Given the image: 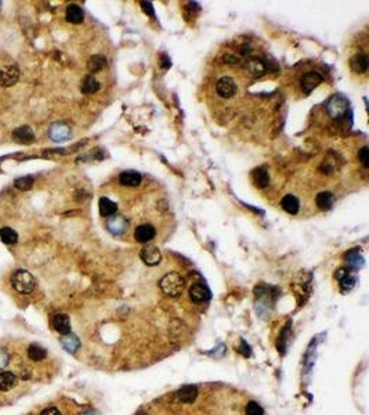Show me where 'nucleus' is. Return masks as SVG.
I'll list each match as a JSON object with an SVG mask.
<instances>
[{
	"label": "nucleus",
	"mask_w": 369,
	"mask_h": 415,
	"mask_svg": "<svg viewBox=\"0 0 369 415\" xmlns=\"http://www.w3.org/2000/svg\"><path fill=\"white\" fill-rule=\"evenodd\" d=\"M11 285L19 293H31L36 287V280L27 270H17L11 275Z\"/></svg>",
	"instance_id": "f257e3e1"
},
{
	"label": "nucleus",
	"mask_w": 369,
	"mask_h": 415,
	"mask_svg": "<svg viewBox=\"0 0 369 415\" xmlns=\"http://www.w3.org/2000/svg\"><path fill=\"white\" fill-rule=\"evenodd\" d=\"M159 287L169 297H177L184 288V279L177 273H169L162 277Z\"/></svg>",
	"instance_id": "f03ea898"
},
{
	"label": "nucleus",
	"mask_w": 369,
	"mask_h": 415,
	"mask_svg": "<svg viewBox=\"0 0 369 415\" xmlns=\"http://www.w3.org/2000/svg\"><path fill=\"white\" fill-rule=\"evenodd\" d=\"M348 105H350V103L346 97L342 94H335L326 104V112L333 119L343 118L348 111Z\"/></svg>",
	"instance_id": "7ed1b4c3"
},
{
	"label": "nucleus",
	"mask_w": 369,
	"mask_h": 415,
	"mask_svg": "<svg viewBox=\"0 0 369 415\" xmlns=\"http://www.w3.org/2000/svg\"><path fill=\"white\" fill-rule=\"evenodd\" d=\"M140 259L146 263L147 266H156L159 265L160 260H162V253L155 245H151L147 244L141 248L140 251Z\"/></svg>",
	"instance_id": "20e7f679"
},
{
	"label": "nucleus",
	"mask_w": 369,
	"mask_h": 415,
	"mask_svg": "<svg viewBox=\"0 0 369 415\" xmlns=\"http://www.w3.org/2000/svg\"><path fill=\"white\" fill-rule=\"evenodd\" d=\"M216 91L221 98H231L237 91V83L230 76H223L216 83Z\"/></svg>",
	"instance_id": "39448f33"
},
{
	"label": "nucleus",
	"mask_w": 369,
	"mask_h": 415,
	"mask_svg": "<svg viewBox=\"0 0 369 415\" xmlns=\"http://www.w3.org/2000/svg\"><path fill=\"white\" fill-rule=\"evenodd\" d=\"M322 81H324V78L317 71H309V72L303 75V78L300 81L301 90H303L304 94H310L319 83H322Z\"/></svg>",
	"instance_id": "423d86ee"
},
{
	"label": "nucleus",
	"mask_w": 369,
	"mask_h": 415,
	"mask_svg": "<svg viewBox=\"0 0 369 415\" xmlns=\"http://www.w3.org/2000/svg\"><path fill=\"white\" fill-rule=\"evenodd\" d=\"M156 235V230L152 224H140L134 230V240L140 244H148Z\"/></svg>",
	"instance_id": "0eeeda50"
},
{
	"label": "nucleus",
	"mask_w": 369,
	"mask_h": 415,
	"mask_svg": "<svg viewBox=\"0 0 369 415\" xmlns=\"http://www.w3.org/2000/svg\"><path fill=\"white\" fill-rule=\"evenodd\" d=\"M49 136L55 143L65 142L71 136V128L64 122H57V124L51 125L50 130H49Z\"/></svg>",
	"instance_id": "6e6552de"
},
{
	"label": "nucleus",
	"mask_w": 369,
	"mask_h": 415,
	"mask_svg": "<svg viewBox=\"0 0 369 415\" xmlns=\"http://www.w3.org/2000/svg\"><path fill=\"white\" fill-rule=\"evenodd\" d=\"M358 249H360V248H354V249H351V251L347 252L346 256H344L347 267H348L351 271H358V270L362 269L365 265L364 256H362V253H361Z\"/></svg>",
	"instance_id": "1a4fd4ad"
},
{
	"label": "nucleus",
	"mask_w": 369,
	"mask_h": 415,
	"mask_svg": "<svg viewBox=\"0 0 369 415\" xmlns=\"http://www.w3.org/2000/svg\"><path fill=\"white\" fill-rule=\"evenodd\" d=\"M335 277L339 280V284H340V289H342L343 293L351 291L354 285H356L357 280L353 274L346 269H339L335 274Z\"/></svg>",
	"instance_id": "9d476101"
},
{
	"label": "nucleus",
	"mask_w": 369,
	"mask_h": 415,
	"mask_svg": "<svg viewBox=\"0 0 369 415\" xmlns=\"http://www.w3.org/2000/svg\"><path fill=\"white\" fill-rule=\"evenodd\" d=\"M128 220L122 216H112L107 222V230L114 235H122L128 230Z\"/></svg>",
	"instance_id": "9b49d317"
},
{
	"label": "nucleus",
	"mask_w": 369,
	"mask_h": 415,
	"mask_svg": "<svg viewBox=\"0 0 369 415\" xmlns=\"http://www.w3.org/2000/svg\"><path fill=\"white\" fill-rule=\"evenodd\" d=\"M19 76L18 69L15 67H5L0 69V86H13L17 83Z\"/></svg>",
	"instance_id": "f8f14e48"
},
{
	"label": "nucleus",
	"mask_w": 369,
	"mask_h": 415,
	"mask_svg": "<svg viewBox=\"0 0 369 415\" xmlns=\"http://www.w3.org/2000/svg\"><path fill=\"white\" fill-rule=\"evenodd\" d=\"M190 298L195 303H203L210 299V291L203 284H194L190 288Z\"/></svg>",
	"instance_id": "ddd939ff"
},
{
	"label": "nucleus",
	"mask_w": 369,
	"mask_h": 415,
	"mask_svg": "<svg viewBox=\"0 0 369 415\" xmlns=\"http://www.w3.org/2000/svg\"><path fill=\"white\" fill-rule=\"evenodd\" d=\"M245 68L253 76H261L267 71V65L261 58H248L245 61Z\"/></svg>",
	"instance_id": "4468645a"
},
{
	"label": "nucleus",
	"mask_w": 369,
	"mask_h": 415,
	"mask_svg": "<svg viewBox=\"0 0 369 415\" xmlns=\"http://www.w3.org/2000/svg\"><path fill=\"white\" fill-rule=\"evenodd\" d=\"M141 174L136 170H125L119 176V183L126 187H137L141 183Z\"/></svg>",
	"instance_id": "2eb2a0df"
},
{
	"label": "nucleus",
	"mask_w": 369,
	"mask_h": 415,
	"mask_svg": "<svg viewBox=\"0 0 369 415\" xmlns=\"http://www.w3.org/2000/svg\"><path fill=\"white\" fill-rule=\"evenodd\" d=\"M368 57L366 54H362V53H358V54L353 55L350 58V67L351 69L357 73H364L368 71Z\"/></svg>",
	"instance_id": "dca6fc26"
},
{
	"label": "nucleus",
	"mask_w": 369,
	"mask_h": 415,
	"mask_svg": "<svg viewBox=\"0 0 369 415\" xmlns=\"http://www.w3.org/2000/svg\"><path fill=\"white\" fill-rule=\"evenodd\" d=\"M98 209H100V214L102 218H112L118 212V205L114 201H111L110 198L102 196L98 201Z\"/></svg>",
	"instance_id": "f3484780"
},
{
	"label": "nucleus",
	"mask_w": 369,
	"mask_h": 415,
	"mask_svg": "<svg viewBox=\"0 0 369 415\" xmlns=\"http://www.w3.org/2000/svg\"><path fill=\"white\" fill-rule=\"evenodd\" d=\"M65 17L67 21L71 24H80L85 19V13L80 6L78 5H69L65 11Z\"/></svg>",
	"instance_id": "a211bd4d"
},
{
	"label": "nucleus",
	"mask_w": 369,
	"mask_h": 415,
	"mask_svg": "<svg viewBox=\"0 0 369 415\" xmlns=\"http://www.w3.org/2000/svg\"><path fill=\"white\" fill-rule=\"evenodd\" d=\"M14 139L23 144H31L32 142H35V133L29 126H21V128L14 130Z\"/></svg>",
	"instance_id": "6ab92c4d"
},
{
	"label": "nucleus",
	"mask_w": 369,
	"mask_h": 415,
	"mask_svg": "<svg viewBox=\"0 0 369 415\" xmlns=\"http://www.w3.org/2000/svg\"><path fill=\"white\" fill-rule=\"evenodd\" d=\"M252 180L257 188H265L270 184L269 172L264 168H257L252 172Z\"/></svg>",
	"instance_id": "aec40b11"
},
{
	"label": "nucleus",
	"mask_w": 369,
	"mask_h": 415,
	"mask_svg": "<svg viewBox=\"0 0 369 415\" xmlns=\"http://www.w3.org/2000/svg\"><path fill=\"white\" fill-rule=\"evenodd\" d=\"M17 383H18V379L13 372H9V371L0 372V390L2 392L11 390L17 386Z\"/></svg>",
	"instance_id": "412c9836"
},
{
	"label": "nucleus",
	"mask_w": 369,
	"mask_h": 415,
	"mask_svg": "<svg viewBox=\"0 0 369 415\" xmlns=\"http://www.w3.org/2000/svg\"><path fill=\"white\" fill-rule=\"evenodd\" d=\"M281 206H282V209L285 210L286 213L296 214L297 212H299V209H300V202H299V200H297L295 195L288 194V195H285L282 198Z\"/></svg>",
	"instance_id": "4be33fe9"
},
{
	"label": "nucleus",
	"mask_w": 369,
	"mask_h": 415,
	"mask_svg": "<svg viewBox=\"0 0 369 415\" xmlns=\"http://www.w3.org/2000/svg\"><path fill=\"white\" fill-rule=\"evenodd\" d=\"M53 324H54V328L57 332H59L61 335H67V333L71 332V321H69V317L67 314H57L53 320Z\"/></svg>",
	"instance_id": "5701e85b"
},
{
	"label": "nucleus",
	"mask_w": 369,
	"mask_h": 415,
	"mask_svg": "<svg viewBox=\"0 0 369 415\" xmlns=\"http://www.w3.org/2000/svg\"><path fill=\"white\" fill-rule=\"evenodd\" d=\"M315 202L321 210H329L333 205V194L329 191H321L315 196Z\"/></svg>",
	"instance_id": "b1692460"
},
{
	"label": "nucleus",
	"mask_w": 369,
	"mask_h": 415,
	"mask_svg": "<svg viewBox=\"0 0 369 415\" xmlns=\"http://www.w3.org/2000/svg\"><path fill=\"white\" fill-rule=\"evenodd\" d=\"M61 345H63V347L68 353H75L79 349V346H80V342H79V339L75 335L67 333V335L61 338Z\"/></svg>",
	"instance_id": "393cba45"
},
{
	"label": "nucleus",
	"mask_w": 369,
	"mask_h": 415,
	"mask_svg": "<svg viewBox=\"0 0 369 415\" xmlns=\"http://www.w3.org/2000/svg\"><path fill=\"white\" fill-rule=\"evenodd\" d=\"M98 89H100V83H98V81H97L94 76L89 75V76H86V78L83 79L82 86H80L82 93H85V94H93V93H96Z\"/></svg>",
	"instance_id": "a878e982"
},
{
	"label": "nucleus",
	"mask_w": 369,
	"mask_h": 415,
	"mask_svg": "<svg viewBox=\"0 0 369 415\" xmlns=\"http://www.w3.org/2000/svg\"><path fill=\"white\" fill-rule=\"evenodd\" d=\"M198 396V390H196L195 386H184L178 390V399L181 400L182 403H192Z\"/></svg>",
	"instance_id": "bb28decb"
},
{
	"label": "nucleus",
	"mask_w": 369,
	"mask_h": 415,
	"mask_svg": "<svg viewBox=\"0 0 369 415\" xmlns=\"http://www.w3.org/2000/svg\"><path fill=\"white\" fill-rule=\"evenodd\" d=\"M105 65H107V58H105L104 55L96 54V55H93V57H90L87 67H89V71H90V72L94 73V72H100L101 69L104 68Z\"/></svg>",
	"instance_id": "cd10ccee"
},
{
	"label": "nucleus",
	"mask_w": 369,
	"mask_h": 415,
	"mask_svg": "<svg viewBox=\"0 0 369 415\" xmlns=\"http://www.w3.org/2000/svg\"><path fill=\"white\" fill-rule=\"evenodd\" d=\"M0 238H2V241L5 242V244H7V245H13V244H15L17 240H18V235H17V233L14 231L13 228L3 227L0 228Z\"/></svg>",
	"instance_id": "c85d7f7f"
},
{
	"label": "nucleus",
	"mask_w": 369,
	"mask_h": 415,
	"mask_svg": "<svg viewBox=\"0 0 369 415\" xmlns=\"http://www.w3.org/2000/svg\"><path fill=\"white\" fill-rule=\"evenodd\" d=\"M28 356H29V359H31V360L40 361L46 357V350L40 346V345H36V343H33V345H31V346H29V349H28Z\"/></svg>",
	"instance_id": "c756f323"
},
{
	"label": "nucleus",
	"mask_w": 369,
	"mask_h": 415,
	"mask_svg": "<svg viewBox=\"0 0 369 415\" xmlns=\"http://www.w3.org/2000/svg\"><path fill=\"white\" fill-rule=\"evenodd\" d=\"M246 415H264V411L261 408L259 403L249 402L246 406Z\"/></svg>",
	"instance_id": "7c9ffc66"
},
{
	"label": "nucleus",
	"mask_w": 369,
	"mask_h": 415,
	"mask_svg": "<svg viewBox=\"0 0 369 415\" xmlns=\"http://www.w3.org/2000/svg\"><path fill=\"white\" fill-rule=\"evenodd\" d=\"M33 184V179L31 176H27V177H21L15 180V187L21 188V190H28V188L32 187Z\"/></svg>",
	"instance_id": "2f4dec72"
},
{
	"label": "nucleus",
	"mask_w": 369,
	"mask_h": 415,
	"mask_svg": "<svg viewBox=\"0 0 369 415\" xmlns=\"http://www.w3.org/2000/svg\"><path fill=\"white\" fill-rule=\"evenodd\" d=\"M358 158H360L361 164L364 168H369V148L368 147H362L358 152Z\"/></svg>",
	"instance_id": "473e14b6"
},
{
	"label": "nucleus",
	"mask_w": 369,
	"mask_h": 415,
	"mask_svg": "<svg viewBox=\"0 0 369 415\" xmlns=\"http://www.w3.org/2000/svg\"><path fill=\"white\" fill-rule=\"evenodd\" d=\"M9 360H10L9 353H7L5 349L0 347V370H3L6 365L9 364Z\"/></svg>",
	"instance_id": "72a5a7b5"
},
{
	"label": "nucleus",
	"mask_w": 369,
	"mask_h": 415,
	"mask_svg": "<svg viewBox=\"0 0 369 415\" xmlns=\"http://www.w3.org/2000/svg\"><path fill=\"white\" fill-rule=\"evenodd\" d=\"M140 5H141L142 11H144V13H146L147 15H151V17H154V15H155V11H154V6H152V3H151V2H141Z\"/></svg>",
	"instance_id": "f704fd0d"
},
{
	"label": "nucleus",
	"mask_w": 369,
	"mask_h": 415,
	"mask_svg": "<svg viewBox=\"0 0 369 415\" xmlns=\"http://www.w3.org/2000/svg\"><path fill=\"white\" fill-rule=\"evenodd\" d=\"M40 415H61V412L54 407H50V408H46L45 411H42Z\"/></svg>",
	"instance_id": "c9c22d12"
},
{
	"label": "nucleus",
	"mask_w": 369,
	"mask_h": 415,
	"mask_svg": "<svg viewBox=\"0 0 369 415\" xmlns=\"http://www.w3.org/2000/svg\"><path fill=\"white\" fill-rule=\"evenodd\" d=\"M160 65L163 67V68H170V65H172V63H170V58H169L168 55L166 54H162V61H160Z\"/></svg>",
	"instance_id": "e433bc0d"
},
{
	"label": "nucleus",
	"mask_w": 369,
	"mask_h": 415,
	"mask_svg": "<svg viewBox=\"0 0 369 415\" xmlns=\"http://www.w3.org/2000/svg\"><path fill=\"white\" fill-rule=\"evenodd\" d=\"M80 415H97L96 412H93V411H89V412H83V414Z\"/></svg>",
	"instance_id": "4c0bfd02"
},
{
	"label": "nucleus",
	"mask_w": 369,
	"mask_h": 415,
	"mask_svg": "<svg viewBox=\"0 0 369 415\" xmlns=\"http://www.w3.org/2000/svg\"><path fill=\"white\" fill-rule=\"evenodd\" d=\"M136 415H147V414H146V412H137Z\"/></svg>",
	"instance_id": "58836bf2"
}]
</instances>
